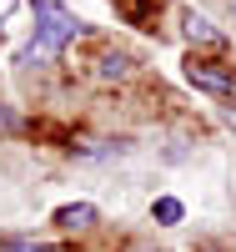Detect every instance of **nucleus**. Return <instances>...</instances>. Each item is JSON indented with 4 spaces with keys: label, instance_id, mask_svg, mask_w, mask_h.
<instances>
[{
    "label": "nucleus",
    "instance_id": "obj_7",
    "mask_svg": "<svg viewBox=\"0 0 236 252\" xmlns=\"http://www.w3.org/2000/svg\"><path fill=\"white\" fill-rule=\"evenodd\" d=\"M0 252H51V247H35V242H0Z\"/></svg>",
    "mask_w": 236,
    "mask_h": 252
},
{
    "label": "nucleus",
    "instance_id": "obj_4",
    "mask_svg": "<svg viewBox=\"0 0 236 252\" xmlns=\"http://www.w3.org/2000/svg\"><path fill=\"white\" fill-rule=\"evenodd\" d=\"M186 35H191V40H201V46H221V31L211 26L206 15H196V10L186 15Z\"/></svg>",
    "mask_w": 236,
    "mask_h": 252
},
{
    "label": "nucleus",
    "instance_id": "obj_8",
    "mask_svg": "<svg viewBox=\"0 0 236 252\" xmlns=\"http://www.w3.org/2000/svg\"><path fill=\"white\" fill-rule=\"evenodd\" d=\"M10 126H15V116H10L5 106H0V131H10Z\"/></svg>",
    "mask_w": 236,
    "mask_h": 252
},
{
    "label": "nucleus",
    "instance_id": "obj_2",
    "mask_svg": "<svg viewBox=\"0 0 236 252\" xmlns=\"http://www.w3.org/2000/svg\"><path fill=\"white\" fill-rule=\"evenodd\" d=\"M186 81L201 91H216V96H236V66H216V61H191Z\"/></svg>",
    "mask_w": 236,
    "mask_h": 252
},
{
    "label": "nucleus",
    "instance_id": "obj_9",
    "mask_svg": "<svg viewBox=\"0 0 236 252\" xmlns=\"http://www.w3.org/2000/svg\"><path fill=\"white\" fill-rule=\"evenodd\" d=\"M10 10H15V0H0V20H5V15H10Z\"/></svg>",
    "mask_w": 236,
    "mask_h": 252
},
{
    "label": "nucleus",
    "instance_id": "obj_10",
    "mask_svg": "<svg viewBox=\"0 0 236 252\" xmlns=\"http://www.w3.org/2000/svg\"><path fill=\"white\" fill-rule=\"evenodd\" d=\"M231 15H236V0H231Z\"/></svg>",
    "mask_w": 236,
    "mask_h": 252
},
{
    "label": "nucleus",
    "instance_id": "obj_6",
    "mask_svg": "<svg viewBox=\"0 0 236 252\" xmlns=\"http://www.w3.org/2000/svg\"><path fill=\"white\" fill-rule=\"evenodd\" d=\"M126 66H131L126 56H105V61H101V76H126Z\"/></svg>",
    "mask_w": 236,
    "mask_h": 252
},
{
    "label": "nucleus",
    "instance_id": "obj_5",
    "mask_svg": "<svg viewBox=\"0 0 236 252\" xmlns=\"http://www.w3.org/2000/svg\"><path fill=\"white\" fill-rule=\"evenodd\" d=\"M156 222H181V202L176 197H161L156 202Z\"/></svg>",
    "mask_w": 236,
    "mask_h": 252
},
{
    "label": "nucleus",
    "instance_id": "obj_3",
    "mask_svg": "<svg viewBox=\"0 0 236 252\" xmlns=\"http://www.w3.org/2000/svg\"><path fill=\"white\" fill-rule=\"evenodd\" d=\"M55 227H66V232H80V227H96V207L91 202H71L55 212Z\"/></svg>",
    "mask_w": 236,
    "mask_h": 252
},
{
    "label": "nucleus",
    "instance_id": "obj_1",
    "mask_svg": "<svg viewBox=\"0 0 236 252\" xmlns=\"http://www.w3.org/2000/svg\"><path fill=\"white\" fill-rule=\"evenodd\" d=\"M76 35H80L76 10L55 5V0H35V35H30L26 51H15V66H40V61H55Z\"/></svg>",
    "mask_w": 236,
    "mask_h": 252
}]
</instances>
